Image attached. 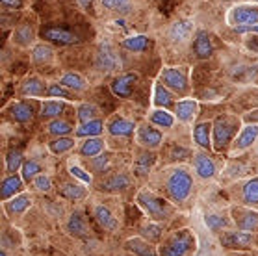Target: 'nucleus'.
Instances as JSON below:
<instances>
[{"instance_id": "aec40b11", "label": "nucleus", "mask_w": 258, "mask_h": 256, "mask_svg": "<svg viewBox=\"0 0 258 256\" xmlns=\"http://www.w3.org/2000/svg\"><path fill=\"white\" fill-rule=\"evenodd\" d=\"M10 111H12L13 119L19 122H28L34 117V108L26 102H15V104H12Z\"/></svg>"}, {"instance_id": "f03ea898", "label": "nucleus", "mask_w": 258, "mask_h": 256, "mask_svg": "<svg viewBox=\"0 0 258 256\" xmlns=\"http://www.w3.org/2000/svg\"><path fill=\"white\" fill-rule=\"evenodd\" d=\"M194 249V236L188 230H178L160 249L162 256H186Z\"/></svg>"}, {"instance_id": "6e6d98bb", "label": "nucleus", "mask_w": 258, "mask_h": 256, "mask_svg": "<svg viewBox=\"0 0 258 256\" xmlns=\"http://www.w3.org/2000/svg\"><path fill=\"white\" fill-rule=\"evenodd\" d=\"M78 2H80V6H84V8H88L89 4H91V2H93V0H78Z\"/></svg>"}, {"instance_id": "58836bf2", "label": "nucleus", "mask_w": 258, "mask_h": 256, "mask_svg": "<svg viewBox=\"0 0 258 256\" xmlns=\"http://www.w3.org/2000/svg\"><path fill=\"white\" fill-rule=\"evenodd\" d=\"M23 165V154L19 151H10L8 152V158H6V167L10 173H15L19 167Z\"/></svg>"}, {"instance_id": "c9c22d12", "label": "nucleus", "mask_w": 258, "mask_h": 256, "mask_svg": "<svg viewBox=\"0 0 258 256\" xmlns=\"http://www.w3.org/2000/svg\"><path fill=\"white\" fill-rule=\"evenodd\" d=\"M65 104L63 102H58V100H47L41 108V115L43 117H58L61 111H63Z\"/></svg>"}, {"instance_id": "79ce46f5", "label": "nucleus", "mask_w": 258, "mask_h": 256, "mask_svg": "<svg viewBox=\"0 0 258 256\" xmlns=\"http://www.w3.org/2000/svg\"><path fill=\"white\" fill-rule=\"evenodd\" d=\"M95 115H97V108H95L93 104H82L80 108H78V119H80V122H89L93 121Z\"/></svg>"}, {"instance_id": "72a5a7b5", "label": "nucleus", "mask_w": 258, "mask_h": 256, "mask_svg": "<svg viewBox=\"0 0 258 256\" xmlns=\"http://www.w3.org/2000/svg\"><path fill=\"white\" fill-rule=\"evenodd\" d=\"M61 195L65 199H71V201H77V199L86 197V189H84L80 184H65L61 187Z\"/></svg>"}, {"instance_id": "6ab92c4d", "label": "nucleus", "mask_w": 258, "mask_h": 256, "mask_svg": "<svg viewBox=\"0 0 258 256\" xmlns=\"http://www.w3.org/2000/svg\"><path fill=\"white\" fill-rule=\"evenodd\" d=\"M30 204H32V197H30V195H26V193H23V195H19V197H13L10 203H6V212L10 214V216L23 214Z\"/></svg>"}, {"instance_id": "de8ad7c7", "label": "nucleus", "mask_w": 258, "mask_h": 256, "mask_svg": "<svg viewBox=\"0 0 258 256\" xmlns=\"http://www.w3.org/2000/svg\"><path fill=\"white\" fill-rule=\"evenodd\" d=\"M143 234H145L149 239H158L160 236H162V227L151 223V225H147V227L143 228Z\"/></svg>"}, {"instance_id": "4be33fe9", "label": "nucleus", "mask_w": 258, "mask_h": 256, "mask_svg": "<svg viewBox=\"0 0 258 256\" xmlns=\"http://www.w3.org/2000/svg\"><path fill=\"white\" fill-rule=\"evenodd\" d=\"M128 176L126 175H113L110 176V178H106V180H102V184H100V189H106V191H117V189H124V187L128 186Z\"/></svg>"}, {"instance_id": "a19ab883", "label": "nucleus", "mask_w": 258, "mask_h": 256, "mask_svg": "<svg viewBox=\"0 0 258 256\" xmlns=\"http://www.w3.org/2000/svg\"><path fill=\"white\" fill-rule=\"evenodd\" d=\"M154 102L158 106H169L173 102V97L164 86H156V89H154Z\"/></svg>"}, {"instance_id": "a211bd4d", "label": "nucleus", "mask_w": 258, "mask_h": 256, "mask_svg": "<svg viewBox=\"0 0 258 256\" xmlns=\"http://www.w3.org/2000/svg\"><path fill=\"white\" fill-rule=\"evenodd\" d=\"M95 217H97V221L100 223V227L108 228V230H115L117 228V221H115V217L112 216V212L106 208V206H95Z\"/></svg>"}, {"instance_id": "b1692460", "label": "nucleus", "mask_w": 258, "mask_h": 256, "mask_svg": "<svg viewBox=\"0 0 258 256\" xmlns=\"http://www.w3.org/2000/svg\"><path fill=\"white\" fill-rule=\"evenodd\" d=\"M189 34H191V24L188 21H178V23H175L171 26V39L173 41L182 43V41L188 39Z\"/></svg>"}, {"instance_id": "dca6fc26", "label": "nucleus", "mask_w": 258, "mask_h": 256, "mask_svg": "<svg viewBox=\"0 0 258 256\" xmlns=\"http://www.w3.org/2000/svg\"><path fill=\"white\" fill-rule=\"evenodd\" d=\"M134 122L128 121V119H115L108 124V132L112 136H119V138H124V136H130L134 132Z\"/></svg>"}, {"instance_id": "4468645a", "label": "nucleus", "mask_w": 258, "mask_h": 256, "mask_svg": "<svg viewBox=\"0 0 258 256\" xmlns=\"http://www.w3.org/2000/svg\"><path fill=\"white\" fill-rule=\"evenodd\" d=\"M195 171L199 173V176L203 178H212L216 175V165L210 158L205 156V154H197L195 156Z\"/></svg>"}, {"instance_id": "6e6552de", "label": "nucleus", "mask_w": 258, "mask_h": 256, "mask_svg": "<svg viewBox=\"0 0 258 256\" xmlns=\"http://www.w3.org/2000/svg\"><path fill=\"white\" fill-rule=\"evenodd\" d=\"M43 37L48 41H54V43H59V45H73V43L78 41V37L75 34H71L67 30L56 28V26L43 30Z\"/></svg>"}, {"instance_id": "1a4fd4ad", "label": "nucleus", "mask_w": 258, "mask_h": 256, "mask_svg": "<svg viewBox=\"0 0 258 256\" xmlns=\"http://www.w3.org/2000/svg\"><path fill=\"white\" fill-rule=\"evenodd\" d=\"M136 80H138V75H123L115 78L112 84L113 95H117V97H130L132 86L136 84Z\"/></svg>"}, {"instance_id": "5fc2aeb1", "label": "nucleus", "mask_w": 258, "mask_h": 256, "mask_svg": "<svg viewBox=\"0 0 258 256\" xmlns=\"http://www.w3.org/2000/svg\"><path fill=\"white\" fill-rule=\"evenodd\" d=\"M108 163V156H102V160H99V162H95V165H97V169H102Z\"/></svg>"}, {"instance_id": "c03bdc74", "label": "nucleus", "mask_w": 258, "mask_h": 256, "mask_svg": "<svg viewBox=\"0 0 258 256\" xmlns=\"http://www.w3.org/2000/svg\"><path fill=\"white\" fill-rule=\"evenodd\" d=\"M205 223L206 227L210 228V230H221V228L227 225V221H225L221 216H214V214H210V216L205 217Z\"/></svg>"}, {"instance_id": "473e14b6", "label": "nucleus", "mask_w": 258, "mask_h": 256, "mask_svg": "<svg viewBox=\"0 0 258 256\" xmlns=\"http://www.w3.org/2000/svg\"><path fill=\"white\" fill-rule=\"evenodd\" d=\"M37 173H41V165L34 160H26L23 163V180L30 182V180H35L37 178Z\"/></svg>"}, {"instance_id": "c756f323", "label": "nucleus", "mask_w": 258, "mask_h": 256, "mask_svg": "<svg viewBox=\"0 0 258 256\" xmlns=\"http://www.w3.org/2000/svg\"><path fill=\"white\" fill-rule=\"evenodd\" d=\"M67 228H69V232L77 234V236H84V234L88 232V227H86V221H84V217L80 214H73L69 217V223H67Z\"/></svg>"}, {"instance_id": "7ed1b4c3", "label": "nucleus", "mask_w": 258, "mask_h": 256, "mask_svg": "<svg viewBox=\"0 0 258 256\" xmlns=\"http://www.w3.org/2000/svg\"><path fill=\"white\" fill-rule=\"evenodd\" d=\"M238 122L232 117H217L214 122V141H216V149H223L236 132Z\"/></svg>"}, {"instance_id": "f8f14e48", "label": "nucleus", "mask_w": 258, "mask_h": 256, "mask_svg": "<svg viewBox=\"0 0 258 256\" xmlns=\"http://www.w3.org/2000/svg\"><path fill=\"white\" fill-rule=\"evenodd\" d=\"M124 245H126V249H128L130 252H134V254H138V256H158L154 252L153 247H151V243L141 238H130Z\"/></svg>"}, {"instance_id": "5701e85b", "label": "nucleus", "mask_w": 258, "mask_h": 256, "mask_svg": "<svg viewBox=\"0 0 258 256\" xmlns=\"http://www.w3.org/2000/svg\"><path fill=\"white\" fill-rule=\"evenodd\" d=\"M195 111H197V104H195L194 100H180V102L175 106V113L180 121H189V119H194Z\"/></svg>"}, {"instance_id": "ddd939ff", "label": "nucleus", "mask_w": 258, "mask_h": 256, "mask_svg": "<svg viewBox=\"0 0 258 256\" xmlns=\"http://www.w3.org/2000/svg\"><path fill=\"white\" fill-rule=\"evenodd\" d=\"M240 214V219L236 217V223H238V227L241 230H245V232H252V230H256L258 228V214L256 212H251V210H240L238 212Z\"/></svg>"}, {"instance_id": "ea45409f", "label": "nucleus", "mask_w": 258, "mask_h": 256, "mask_svg": "<svg viewBox=\"0 0 258 256\" xmlns=\"http://www.w3.org/2000/svg\"><path fill=\"white\" fill-rule=\"evenodd\" d=\"M153 163H154L153 154H141V156L138 158V162H136V167H134L136 173H138V175H145Z\"/></svg>"}, {"instance_id": "864d4df0", "label": "nucleus", "mask_w": 258, "mask_h": 256, "mask_svg": "<svg viewBox=\"0 0 258 256\" xmlns=\"http://www.w3.org/2000/svg\"><path fill=\"white\" fill-rule=\"evenodd\" d=\"M238 32H258V24L254 26V24H247V26H238Z\"/></svg>"}, {"instance_id": "09e8293b", "label": "nucleus", "mask_w": 258, "mask_h": 256, "mask_svg": "<svg viewBox=\"0 0 258 256\" xmlns=\"http://www.w3.org/2000/svg\"><path fill=\"white\" fill-rule=\"evenodd\" d=\"M34 184H35V187H37L39 191H48V189L52 187V182H50V178H48L47 175H39L34 180Z\"/></svg>"}, {"instance_id": "e433bc0d", "label": "nucleus", "mask_w": 258, "mask_h": 256, "mask_svg": "<svg viewBox=\"0 0 258 256\" xmlns=\"http://www.w3.org/2000/svg\"><path fill=\"white\" fill-rule=\"evenodd\" d=\"M48 147H50V151H52L54 154H61V152L73 149V147H75V141L71 140V138H58V140L50 141Z\"/></svg>"}, {"instance_id": "4d7b16f0", "label": "nucleus", "mask_w": 258, "mask_h": 256, "mask_svg": "<svg viewBox=\"0 0 258 256\" xmlns=\"http://www.w3.org/2000/svg\"><path fill=\"white\" fill-rule=\"evenodd\" d=\"M0 256H8V254H6V252H4V250H2V252H0Z\"/></svg>"}, {"instance_id": "7c9ffc66", "label": "nucleus", "mask_w": 258, "mask_h": 256, "mask_svg": "<svg viewBox=\"0 0 258 256\" xmlns=\"http://www.w3.org/2000/svg\"><path fill=\"white\" fill-rule=\"evenodd\" d=\"M123 47L126 50H145L149 47V39H147L145 35H134V37H126L123 41Z\"/></svg>"}, {"instance_id": "20e7f679", "label": "nucleus", "mask_w": 258, "mask_h": 256, "mask_svg": "<svg viewBox=\"0 0 258 256\" xmlns=\"http://www.w3.org/2000/svg\"><path fill=\"white\" fill-rule=\"evenodd\" d=\"M138 203L145 208V212L149 216L156 217V219H164L167 216V208L162 199H158L153 193H140L138 195Z\"/></svg>"}, {"instance_id": "3c124183", "label": "nucleus", "mask_w": 258, "mask_h": 256, "mask_svg": "<svg viewBox=\"0 0 258 256\" xmlns=\"http://www.w3.org/2000/svg\"><path fill=\"white\" fill-rule=\"evenodd\" d=\"M128 4V0H102V6L108 10H123Z\"/></svg>"}, {"instance_id": "37998d69", "label": "nucleus", "mask_w": 258, "mask_h": 256, "mask_svg": "<svg viewBox=\"0 0 258 256\" xmlns=\"http://www.w3.org/2000/svg\"><path fill=\"white\" fill-rule=\"evenodd\" d=\"M34 59L37 63H47V61L52 59V50L48 47H45V45H39V47H35V50H34Z\"/></svg>"}, {"instance_id": "2eb2a0df", "label": "nucleus", "mask_w": 258, "mask_h": 256, "mask_svg": "<svg viewBox=\"0 0 258 256\" xmlns=\"http://www.w3.org/2000/svg\"><path fill=\"white\" fill-rule=\"evenodd\" d=\"M258 140V126H245L236 140V151H243Z\"/></svg>"}, {"instance_id": "c85d7f7f", "label": "nucleus", "mask_w": 258, "mask_h": 256, "mask_svg": "<svg viewBox=\"0 0 258 256\" xmlns=\"http://www.w3.org/2000/svg\"><path fill=\"white\" fill-rule=\"evenodd\" d=\"M61 86L73 89V91H82V89H86V80H84L80 75H75V73H67V75L61 78Z\"/></svg>"}, {"instance_id": "4c0bfd02", "label": "nucleus", "mask_w": 258, "mask_h": 256, "mask_svg": "<svg viewBox=\"0 0 258 256\" xmlns=\"http://www.w3.org/2000/svg\"><path fill=\"white\" fill-rule=\"evenodd\" d=\"M71 130H73V126H71L69 122L67 121H52L50 122V124H48V132H50V134H54V136H59V138H61V136H65V134H69Z\"/></svg>"}, {"instance_id": "f3484780", "label": "nucleus", "mask_w": 258, "mask_h": 256, "mask_svg": "<svg viewBox=\"0 0 258 256\" xmlns=\"http://www.w3.org/2000/svg\"><path fill=\"white\" fill-rule=\"evenodd\" d=\"M23 189V180L15 175H10L4 178L2 182V199L8 201L10 197H15V193H19Z\"/></svg>"}, {"instance_id": "603ef678", "label": "nucleus", "mask_w": 258, "mask_h": 256, "mask_svg": "<svg viewBox=\"0 0 258 256\" xmlns=\"http://www.w3.org/2000/svg\"><path fill=\"white\" fill-rule=\"evenodd\" d=\"M4 6H10V8H21L23 4H21V0H0Z\"/></svg>"}, {"instance_id": "f704fd0d", "label": "nucleus", "mask_w": 258, "mask_h": 256, "mask_svg": "<svg viewBox=\"0 0 258 256\" xmlns=\"http://www.w3.org/2000/svg\"><path fill=\"white\" fill-rule=\"evenodd\" d=\"M151 121H153L154 124L162 126V128H171L173 126V122H175V119H173V115L167 113L165 110H156V111H153Z\"/></svg>"}, {"instance_id": "9b49d317", "label": "nucleus", "mask_w": 258, "mask_h": 256, "mask_svg": "<svg viewBox=\"0 0 258 256\" xmlns=\"http://www.w3.org/2000/svg\"><path fill=\"white\" fill-rule=\"evenodd\" d=\"M138 141H140L143 147H151V149H156V147L162 143V134L158 130L149 126H141L138 130Z\"/></svg>"}, {"instance_id": "a18cd8bd", "label": "nucleus", "mask_w": 258, "mask_h": 256, "mask_svg": "<svg viewBox=\"0 0 258 256\" xmlns=\"http://www.w3.org/2000/svg\"><path fill=\"white\" fill-rule=\"evenodd\" d=\"M15 39H17L21 45H28L30 41H32V28H30L28 24H23V26L15 32Z\"/></svg>"}, {"instance_id": "0eeeda50", "label": "nucleus", "mask_w": 258, "mask_h": 256, "mask_svg": "<svg viewBox=\"0 0 258 256\" xmlns=\"http://www.w3.org/2000/svg\"><path fill=\"white\" fill-rule=\"evenodd\" d=\"M97 63H99V67L102 71H113V69H117L119 65H121V61H119L115 50H113V48L106 43V45H102V47H100Z\"/></svg>"}, {"instance_id": "412c9836", "label": "nucleus", "mask_w": 258, "mask_h": 256, "mask_svg": "<svg viewBox=\"0 0 258 256\" xmlns=\"http://www.w3.org/2000/svg\"><path fill=\"white\" fill-rule=\"evenodd\" d=\"M195 52L199 58H210L212 56V43L210 37L206 32H197V37H195Z\"/></svg>"}, {"instance_id": "9d476101", "label": "nucleus", "mask_w": 258, "mask_h": 256, "mask_svg": "<svg viewBox=\"0 0 258 256\" xmlns=\"http://www.w3.org/2000/svg\"><path fill=\"white\" fill-rule=\"evenodd\" d=\"M232 19H234L238 24H254L258 23V8L256 6H240L236 8L234 13H232Z\"/></svg>"}, {"instance_id": "39448f33", "label": "nucleus", "mask_w": 258, "mask_h": 256, "mask_svg": "<svg viewBox=\"0 0 258 256\" xmlns=\"http://www.w3.org/2000/svg\"><path fill=\"white\" fill-rule=\"evenodd\" d=\"M162 80L167 88L175 89V91H186L188 88V78H186V73L182 69H165L164 75H162Z\"/></svg>"}, {"instance_id": "49530a36", "label": "nucleus", "mask_w": 258, "mask_h": 256, "mask_svg": "<svg viewBox=\"0 0 258 256\" xmlns=\"http://www.w3.org/2000/svg\"><path fill=\"white\" fill-rule=\"evenodd\" d=\"M48 95H52V97H61V99H67V100H73V93L65 89V86H58V84H54L48 88Z\"/></svg>"}, {"instance_id": "a878e982", "label": "nucleus", "mask_w": 258, "mask_h": 256, "mask_svg": "<svg viewBox=\"0 0 258 256\" xmlns=\"http://www.w3.org/2000/svg\"><path fill=\"white\" fill-rule=\"evenodd\" d=\"M210 128H212L210 122H201V124L195 126L194 138H195V141H197V145L203 147V149H208V147H210Z\"/></svg>"}, {"instance_id": "bb28decb", "label": "nucleus", "mask_w": 258, "mask_h": 256, "mask_svg": "<svg viewBox=\"0 0 258 256\" xmlns=\"http://www.w3.org/2000/svg\"><path fill=\"white\" fill-rule=\"evenodd\" d=\"M102 149H104V143H102V141L97 140V138H89V140L80 147V154L93 158V156H99L100 152H102Z\"/></svg>"}, {"instance_id": "423d86ee", "label": "nucleus", "mask_w": 258, "mask_h": 256, "mask_svg": "<svg viewBox=\"0 0 258 256\" xmlns=\"http://www.w3.org/2000/svg\"><path fill=\"white\" fill-rule=\"evenodd\" d=\"M252 243V234L249 232H227L221 238V245L227 249H243Z\"/></svg>"}, {"instance_id": "cd10ccee", "label": "nucleus", "mask_w": 258, "mask_h": 256, "mask_svg": "<svg viewBox=\"0 0 258 256\" xmlns=\"http://www.w3.org/2000/svg\"><path fill=\"white\" fill-rule=\"evenodd\" d=\"M241 197H243V203L247 204H258V178H252L243 186V191H241Z\"/></svg>"}, {"instance_id": "393cba45", "label": "nucleus", "mask_w": 258, "mask_h": 256, "mask_svg": "<svg viewBox=\"0 0 258 256\" xmlns=\"http://www.w3.org/2000/svg\"><path fill=\"white\" fill-rule=\"evenodd\" d=\"M102 121L100 119H93V121L89 122H84L82 126L77 130V136L78 138H93V136H99L102 132Z\"/></svg>"}, {"instance_id": "2f4dec72", "label": "nucleus", "mask_w": 258, "mask_h": 256, "mask_svg": "<svg viewBox=\"0 0 258 256\" xmlns=\"http://www.w3.org/2000/svg\"><path fill=\"white\" fill-rule=\"evenodd\" d=\"M45 91V86L39 78H30L24 82L23 86V95H30V97H39Z\"/></svg>"}, {"instance_id": "8fccbe9b", "label": "nucleus", "mask_w": 258, "mask_h": 256, "mask_svg": "<svg viewBox=\"0 0 258 256\" xmlns=\"http://www.w3.org/2000/svg\"><path fill=\"white\" fill-rule=\"evenodd\" d=\"M69 171H71V175H73V176H77V178H80V180L86 182V184H91V176L86 175V171H82V169L78 167V165H71Z\"/></svg>"}, {"instance_id": "f257e3e1", "label": "nucleus", "mask_w": 258, "mask_h": 256, "mask_svg": "<svg viewBox=\"0 0 258 256\" xmlns=\"http://www.w3.org/2000/svg\"><path fill=\"white\" fill-rule=\"evenodd\" d=\"M194 186V178L186 169H175L167 178V191L175 203H184Z\"/></svg>"}]
</instances>
